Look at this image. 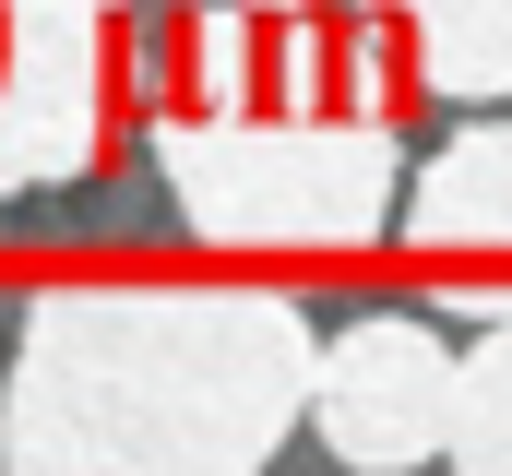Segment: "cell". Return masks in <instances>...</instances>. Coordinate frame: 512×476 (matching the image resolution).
Returning a JSON list of instances; mask_svg holds the SVG:
<instances>
[{
	"instance_id": "6da1fadb",
	"label": "cell",
	"mask_w": 512,
	"mask_h": 476,
	"mask_svg": "<svg viewBox=\"0 0 512 476\" xmlns=\"http://www.w3.org/2000/svg\"><path fill=\"white\" fill-rule=\"evenodd\" d=\"M417 96L370 0H215L155 48L143 155L203 250H370L405 215Z\"/></svg>"
},
{
	"instance_id": "7a4b0ae2",
	"label": "cell",
	"mask_w": 512,
	"mask_h": 476,
	"mask_svg": "<svg viewBox=\"0 0 512 476\" xmlns=\"http://www.w3.org/2000/svg\"><path fill=\"white\" fill-rule=\"evenodd\" d=\"M310 310L274 286H48L0 381L12 476H251L310 417Z\"/></svg>"
},
{
	"instance_id": "3957f363",
	"label": "cell",
	"mask_w": 512,
	"mask_h": 476,
	"mask_svg": "<svg viewBox=\"0 0 512 476\" xmlns=\"http://www.w3.org/2000/svg\"><path fill=\"white\" fill-rule=\"evenodd\" d=\"M155 108V36L131 0H0V203L72 191Z\"/></svg>"
},
{
	"instance_id": "277c9868",
	"label": "cell",
	"mask_w": 512,
	"mask_h": 476,
	"mask_svg": "<svg viewBox=\"0 0 512 476\" xmlns=\"http://www.w3.org/2000/svg\"><path fill=\"white\" fill-rule=\"evenodd\" d=\"M453 393H465V357L441 346L429 322H405V310H370V322H346V334L322 346L310 429H322L334 465L393 476V465L453 453Z\"/></svg>"
},
{
	"instance_id": "5b68a950",
	"label": "cell",
	"mask_w": 512,
	"mask_h": 476,
	"mask_svg": "<svg viewBox=\"0 0 512 476\" xmlns=\"http://www.w3.org/2000/svg\"><path fill=\"white\" fill-rule=\"evenodd\" d=\"M393 238L417 250L429 298L465 322H512V119H465L417 179Z\"/></svg>"
},
{
	"instance_id": "8992f818",
	"label": "cell",
	"mask_w": 512,
	"mask_h": 476,
	"mask_svg": "<svg viewBox=\"0 0 512 476\" xmlns=\"http://www.w3.org/2000/svg\"><path fill=\"white\" fill-rule=\"evenodd\" d=\"M370 12L393 24L429 96H465V108L512 96V0H370Z\"/></svg>"
},
{
	"instance_id": "52a82bcc",
	"label": "cell",
	"mask_w": 512,
	"mask_h": 476,
	"mask_svg": "<svg viewBox=\"0 0 512 476\" xmlns=\"http://www.w3.org/2000/svg\"><path fill=\"white\" fill-rule=\"evenodd\" d=\"M441 465L512 476V322H489V334H477V357H465V393H453V453H441Z\"/></svg>"
}]
</instances>
